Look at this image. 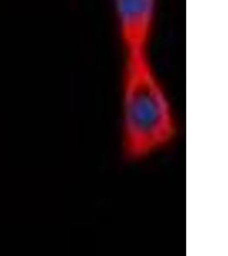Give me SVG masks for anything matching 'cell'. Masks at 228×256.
<instances>
[{"label": "cell", "instance_id": "6da1fadb", "mask_svg": "<svg viewBox=\"0 0 228 256\" xmlns=\"http://www.w3.org/2000/svg\"><path fill=\"white\" fill-rule=\"evenodd\" d=\"M120 102L122 150L126 160H146L176 141V112L148 50L125 52Z\"/></svg>", "mask_w": 228, "mask_h": 256}, {"label": "cell", "instance_id": "7a4b0ae2", "mask_svg": "<svg viewBox=\"0 0 228 256\" xmlns=\"http://www.w3.org/2000/svg\"><path fill=\"white\" fill-rule=\"evenodd\" d=\"M125 52L148 50L158 0H112Z\"/></svg>", "mask_w": 228, "mask_h": 256}]
</instances>
